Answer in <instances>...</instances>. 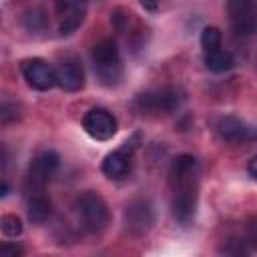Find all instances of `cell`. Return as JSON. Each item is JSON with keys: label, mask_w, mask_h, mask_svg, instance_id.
<instances>
[{"label": "cell", "mask_w": 257, "mask_h": 257, "mask_svg": "<svg viewBox=\"0 0 257 257\" xmlns=\"http://www.w3.org/2000/svg\"><path fill=\"white\" fill-rule=\"evenodd\" d=\"M175 187L173 197V215L181 223H189L197 207V173H185L171 177Z\"/></svg>", "instance_id": "6da1fadb"}, {"label": "cell", "mask_w": 257, "mask_h": 257, "mask_svg": "<svg viewBox=\"0 0 257 257\" xmlns=\"http://www.w3.org/2000/svg\"><path fill=\"white\" fill-rule=\"evenodd\" d=\"M90 56L94 62V70L104 84H114L120 78L122 66H120V54H118L114 40L106 38V40L96 42L90 50Z\"/></svg>", "instance_id": "7a4b0ae2"}, {"label": "cell", "mask_w": 257, "mask_h": 257, "mask_svg": "<svg viewBox=\"0 0 257 257\" xmlns=\"http://www.w3.org/2000/svg\"><path fill=\"white\" fill-rule=\"evenodd\" d=\"M76 209H78V215L82 219V225L88 231L98 233L108 225V207L100 195H96L92 191L82 193L76 199Z\"/></svg>", "instance_id": "3957f363"}, {"label": "cell", "mask_w": 257, "mask_h": 257, "mask_svg": "<svg viewBox=\"0 0 257 257\" xmlns=\"http://www.w3.org/2000/svg\"><path fill=\"white\" fill-rule=\"evenodd\" d=\"M82 128L96 141H108L116 135V118L106 108H90L82 118Z\"/></svg>", "instance_id": "277c9868"}, {"label": "cell", "mask_w": 257, "mask_h": 257, "mask_svg": "<svg viewBox=\"0 0 257 257\" xmlns=\"http://www.w3.org/2000/svg\"><path fill=\"white\" fill-rule=\"evenodd\" d=\"M24 80L36 90H50L56 84L54 68L42 58H28L22 62Z\"/></svg>", "instance_id": "5b68a950"}, {"label": "cell", "mask_w": 257, "mask_h": 257, "mask_svg": "<svg viewBox=\"0 0 257 257\" xmlns=\"http://www.w3.org/2000/svg\"><path fill=\"white\" fill-rule=\"evenodd\" d=\"M183 102V94L177 88H165L159 92H147L139 96V106L145 112H173Z\"/></svg>", "instance_id": "8992f818"}, {"label": "cell", "mask_w": 257, "mask_h": 257, "mask_svg": "<svg viewBox=\"0 0 257 257\" xmlns=\"http://www.w3.org/2000/svg\"><path fill=\"white\" fill-rule=\"evenodd\" d=\"M229 18L237 36H251L255 32V10L253 0H229Z\"/></svg>", "instance_id": "52a82bcc"}, {"label": "cell", "mask_w": 257, "mask_h": 257, "mask_svg": "<svg viewBox=\"0 0 257 257\" xmlns=\"http://www.w3.org/2000/svg\"><path fill=\"white\" fill-rule=\"evenodd\" d=\"M58 165L60 159L54 151H42L40 155H36L34 161L30 163V173H28V181L32 183V187L42 189L58 171Z\"/></svg>", "instance_id": "ba28073f"}, {"label": "cell", "mask_w": 257, "mask_h": 257, "mask_svg": "<svg viewBox=\"0 0 257 257\" xmlns=\"http://www.w3.org/2000/svg\"><path fill=\"white\" fill-rule=\"evenodd\" d=\"M88 0H56V12L60 16V34H72L84 20Z\"/></svg>", "instance_id": "9c48e42d"}, {"label": "cell", "mask_w": 257, "mask_h": 257, "mask_svg": "<svg viewBox=\"0 0 257 257\" xmlns=\"http://www.w3.org/2000/svg\"><path fill=\"white\" fill-rule=\"evenodd\" d=\"M139 139V135L131 141H126L120 149L108 153L102 161V173L108 177V179H120L128 173V167H131V157H133V151L137 149L135 141Z\"/></svg>", "instance_id": "30bf717a"}, {"label": "cell", "mask_w": 257, "mask_h": 257, "mask_svg": "<svg viewBox=\"0 0 257 257\" xmlns=\"http://www.w3.org/2000/svg\"><path fill=\"white\" fill-rule=\"evenodd\" d=\"M155 223V213L153 207L147 201H133L126 205L124 209V225L128 231H133L135 235H143L149 233L151 227Z\"/></svg>", "instance_id": "8fae6325"}, {"label": "cell", "mask_w": 257, "mask_h": 257, "mask_svg": "<svg viewBox=\"0 0 257 257\" xmlns=\"http://www.w3.org/2000/svg\"><path fill=\"white\" fill-rule=\"evenodd\" d=\"M217 133L227 143H245L253 137L251 126L237 116H223L217 120Z\"/></svg>", "instance_id": "7c38bea8"}, {"label": "cell", "mask_w": 257, "mask_h": 257, "mask_svg": "<svg viewBox=\"0 0 257 257\" xmlns=\"http://www.w3.org/2000/svg\"><path fill=\"white\" fill-rule=\"evenodd\" d=\"M54 76L56 84L66 92H76L84 86V72L78 62H62L58 68H54Z\"/></svg>", "instance_id": "4fadbf2b"}, {"label": "cell", "mask_w": 257, "mask_h": 257, "mask_svg": "<svg viewBox=\"0 0 257 257\" xmlns=\"http://www.w3.org/2000/svg\"><path fill=\"white\" fill-rule=\"evenodd\" d=\"M50 213H52V207H50V201L44 195L36 193V195L30 197V201H28V219L32 223H36V225L46 223Z\"/></svg>", "instance_id": "5bb4252c"}, {"label": "cell", "mask_w": 257, "mask_h": 257, "mask_svg": "<svg viewBox=\"0 0 257 257\" xmlns=\"http://www.w3.org/2000/svg\"><path fill=\"white\" fill-rule=\"evenodd\" d=\"M205 66L211 72H225L233 66V56H231V52L221 50V48L209 50V52H205Z\"/></svg>", "instance_id": "9a60e30c"}, {"label": "cell", "mask_w": 257, "mask_h": 257, "mask_svg": "<svg viewBox=\"0 0 257 257\" xmlns=\"http://www.w3.org/2000/svg\"><path fill=\"white\" fill-rule=\"evenodd\" d=\"M24 26L30 32H40L46 28V12L42 8H32L24 16Z\"/></svg>", "instance_id": "2e32d148"}, {"label": "cell", "mask_w": 257, "mask_h": 257, "mask_svg": "<svg viewBox=\"0 0 257 257\" xmlns=\"http://www.w3.org/2000/svg\"><path fill=\"white\" fill-rule=\"evenodd\" d=\"M201 46L205 48V52L219 48L221 46V30L215 28V26L203 28V32H201Z\"/></svg>", "instance_id": "e0dca14e"}, {"label": "cell", "mask_w": 257, "mask_h": 257, "mask_svg": "<svg viewBox=\"0 0 257 257\" xmlns=\"http://www.w3.org/2000/svg\"><path fill=\"white\" fill-rule=\"evenodd\" d=\"M22 221H20V217H16V215H4L2 219H0V231L6 235V237H18L20 233H22Z\"/></svg>", "instance_id": "ac0fdd59"}, {"label": "cell", "mask_w": 257, "mask_h": 257, "mask_svg": "<svg viewBox=\"0 0 257 257\" xmlns=\"http://www.w3.org/2000/svg\"><path fill=\"white\" fill-rule=\"evenodd\" d=\"M18 116L16 104H0V122H14Z\"/></svg>", "instance_id": "d6986e66"}, {"label": "cell", "mask_w": 257, "mask_h": 257, "mask_svg": "<svg viewBox=\"0 0 257 257\" xmlns=\"http://www.w3.org/2000/svg\"><path fill=\"white\" fill-rule=\"evenodd\" d=\"M22 253V249L20 247H16V245H12V243H0V257H4V255H20Z\"/></svg>", "instance_id": "ffe728a7"}, {"label": "cell", "mask_w": 257, "mask_h": 257, "mask_svg": "<svg viewBox=\"0 0 257 257\" xmlns=\"http://www.w3.org/2000/svg\"><path fill=\"white\" fill-rule=\"evenodd\" d=\"M141 4H143V8L149 10V12H155V10L159 8V0H141Z\"/></svg>", "instance_id": "44dd1931"}, {"label": "cell", "mask_w": 257, "mask_h": 257, "mask_svg": "<svg viewBox=\"0 0 257 257\" xmlns=\"http://www.w3.org/2000/svg\"><path fill=\"white\" fill-rule=\"evenodd\" d=\"M255 165H257V157H251V159H249V177H251V179H257Z\"/></svg>", "instance_id": "7402d4cb"}, {"label": "cell", "mask_w": 257, "mask_h": 257, "mask_svg": "<svg viewBox=\"0 0 257 257\" xmlns=\"http://www.w3.org/2000/svg\"><path fill=\"white\" fill-rule=\"evenodd\" d=\"M10 193V185L6 181H0V197H6Z\"/></svg>", "instance_id": "603a6c76"}, {"label": "cell", "mask_w": 257, "mask_h": 257, "mask_svg": "<svg viewBox=\"0 0 257 257\" xmlns=\"http://www.w3.org/2000/svg\"><path fill=\"white\" fill-rule=\"evenodd\" d=\"M6 165V151H4V147L0 145V167H4Z\"/></svg>", "instance_id": "cb8c5ba5"}]
</instances>
